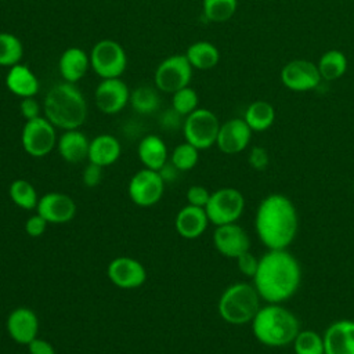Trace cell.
<instances>
[{"label":"cell","mask_w":354,"mask_h":354,"mask_svg":"<svg viewBox=\"0 0 354 354\" xmlns=\"http://www.w3.org/2000/svg\"><path fill=\"white\" fill-rule=\"evenodd\" d=\"M253 285L266 303H283L300 288L301 267L288 249H268L259 259Z\"/></svg>","instance_id":"6da1fadb"},{"label":"cell","mask_w":354,"mask_h":354,"mask_svg":"<svg viewBox=\"0 0 354 354\" xmlns=\"http://www.w3.org/2000/svg\"><path fill=\"white\" fill-rule=\"evenodd\" d=\"M254 228L267 249H288L299 231V214L295 203L283 194L267 195L257 206Z\"/></svg>","instance_id":"7a4b0ae2"},{"label":"cell","mask_w":354,"mask_h":354,"mask_svg":"<svg viewBox=\"0 0 354 354\" xmlns=\"http://www.w3.org/2000/svg\"><path fill=\"white\" fill-rule=\"evenodd\" d=\"M44 116L61 130L79 129L87 118V102L73 83L54 84L43 100Z\"/></svg>","instance_id":"3957f363"},{"label":"cell","mask_w":354,"mask_h":354,"mask_svg":"<svg viewBox=\"0 0 354 354\" xmlns=\"http://www.w3.org/2000/svg\"><path fill=\"white\" fill-rule=\"evenodd\" d=\"M250 325L256 340L268 347L292 344L300 332L299 318L279 303H267L260 307Z\"/></svg>","instance_id":"277c9868"},{"label":"cell","mask_w":354,"mask_h":354,"mask_svg":"<svg viewBox=\"0 0 354 354\" xmlns=\"http://www.w3.org/2000/svg\"><path fill=\"white\" fill-rule=\"evenodd\" d=\"M260 301L253 283L235 282L221 293L217 303L218 315L231 325L249 324L260 310Z\"/></svg>","instance_id":"5b68a950"},{"label":"cell","mask_w":354,"mask_h":354,"mask_svg":"<svg viewBox=\"0 0 354 354\" xmlns=\"http://www.w3.org/2000/svg\"><path fill=\"white\" fill-rule=\"evenodd\" d=\"M90 68L101 79L120 77L127 68V55L120 43L112 39L98 40L90 51Z\"/></svg>","instance_id":"8992f818"},{"label":"cell","mask_w":354,"mask_h":354,"mask_svg":"<svg viewBox=\"0 0 354 354\" xmlns=\"http://www.w3.org/2000/svg\"><path fill=\"white\" fill-rule=\"evenodd\" d=\"M205 210L209 221L216 227L236 223L245 210V196L232 187L216 189L210 194Z\"/></svg>","instance_id":"52a82bcc"},{"label":"cell","mask_w":354,"mask_h":354,"mask_svg":"<svg viewBox=\"0 0 354 354\" xmlns=\"http://www.w3.org/2000/svg\"><path fill=\"white\" fill-rule=\"evenodd\" d=\"M55 126L46 118L39 116L25 120L21 131V144L24 151L33 158H43L57 147Z\"/></svg>","instance_id":"ba28073f"},{"label":"cell","mask_w":354,"mask_h":354,"mask_svg":"<svg viewBox=\"0 0 354 354\" xmlns=\"http://www.w3.org/2000/svg\"><path fill=\"white\" fill-rule=\"evenodd\" d=\"M220 130V122L217 116L206 108H196L183 123V133L185 141L192 144L195 148L207 149L217 141Z\"/></svg>","instance_id":"9c48e42d"},{"label":"cell","mask_w":354,"mask_h":354,"mask_svg":"<svg viewBox=\"0 0 354 354\" xmlns=\"http://www.w3.org/2000/svg\"><path fill=\"white\" fill-rule=\"evenodd\" d=\"M192 69L185 54H173L156 66L153 73L155 87L162 93L173 94L189 86Z\"/></svg>","instance_id":"30bf717a"},{"label":"cell","mask_w":354,"mask_h":354,"mask_svg":"<svg viewBox=\"0 0 354 354\" xmlns=\"http://www.w3.org/2000/svg\"><path fill=\"white\" fill-rule=\"evenodd\" d=\"M165 191V181L159 171L151 169H141L133 174L129 181L127 194L131 202L140 207H149L156 205Z\"/></svg>","instance_id":"8fae6325"},{"label":"cell","mask_w":354,"mask_h":354,"mask_svg":"<svg viewBox=\"0 0 354 354\" xmlns=\"http://www.w3.org/2000/svg\"><path fill=\"white\" fill-rule=\"evenodd\" d=\"M94 101L102 113L115 115L129 104L130 90L120 77L101 79L94 90Z\"/></svg>","instance_id":"7c38bea8"},{"label":"cell","mask_w":354,"mask_h":354,"mask_svg":"<svg viewBox=\"0 0 354 354\" xmlns=\"http://www.w3.org/2000/svg\"><path fill=\"white\" fill-rule=\"evenodd\" d=\"M109 281L120 289H136L147 281L145 267L136 259L119 256L111 260L106 268Z\"/></svg>","instance_id":"4fadbf2b"},{"label":"cell","mask_w":354,"mask_h":354,"mask_svg":"<svg viewBox=\"0 0 354 354\" xmlns=\"http://www.w3.org/2000/svg\"><path fill=\"white\" fill-rule=\"evenodd\" d=\"M321 79L318 66L306 59H293L281 71V80L283 86L292 91L313 90L318 87Z\"/></svg>","instance_id":"5bb4252c"},{"label":"cell","mask_w":354,"mask_h":354,"mask_svg":"<svg viewBox=\"0 0 354 354\" xmlns=\"http://www.w3.org/2000/svg\"><path fill=\"white\" fill-rule=\"evenodd\" d=\"M213 245L224 257L236 259L242 253L250 250V238L239 224L231 223L214 228Z\"/></svg>","instance_id":"9a60e30c"},{"label":"cell","mask_w":354,"mask_h":354,"mask_svg":"<svg viewBox=\"0 0 354 354\" xmlns=\"http://www.w3.org/2000/svg\"><path fill=\"white\" fill-rule=\"evenodd\" d=\"M36 213L50 224H64L76 214L75 201L62 192H47L39 198Z\"/></svg>","instance_id":"2e32d148"},{"label":"cell","mask_w":354,"mask_h":354,"mask_svg":"<svg viewBox=\"0 0 354 354\" xmlns=\"http://www.w3.org/2000/svg\"><path fill=\"white\" fill-rule=\"evenodd\" d=\"M250 137L252 130L245 119L234 118L220 124L216 145L223 153L235 155L246 149L250 142Z\"/></svg>","instance_id":"e0dca14e"},{"label":"cell","mask_w":354,"mask_h":354,"mask_svg":"<svg viewBox=\"0 0 354 354\" xmlns=\"http://www.w3.org/2000/svg\"><path fill=\"white\" fill-rule=\"evenodd\" d=\"M6 329L14 342L28 346L39 335V318L33 310L17 307L8 314Z\"/></svg>","instance_id":"ac0fdd59"},{"label":"cell","mask_w":354,"mask_h":354,"mask_svg":"<svg viewBox=\"0 0 354 354\" xmlns=\"http://www.w3.org/2000/svg\"><path fill=\"white\" fill-rule=\"evenodd\" d=\"M322 337L325 354H354L353 319H339L332 322Z\"/></svg>","instance_id":"d6986e66"},{"label":"cell","mask_w":354,"mask_h":354,"mask_svg":"<svg viewBox=\"0 0 354 354\" xmlns=\"http://www.w3.org/2000/svg\"><path fill=\"white\" fill-rule=\"evenodd\" d=\"M209 223L205 207L187 205L176 214L174 227L180 236L185 239H196L206 231Z\"/></svg>","instance_id":"ffe728a7"},{"label":"cell","mask_w":354,"mask_h":354,"mask_svg":"<svg viewBox=\"0 0 354 354\" xmlns=\"http://www.w3.org/2000/svg\"><path fill=\"white\" fill-rule=\"evenodd\" d=\"M90 68V55L80 47L66 48L58 61V71L64 82L76 84Z\"/></svg>","instance_id":"44dd1931"},{"label":"cell","mask_w":354,"mask_h":354,"mask_svg":"<svg viewBox=\"0 0 354 354\" xmlns=\"http://www.w3.org/2000/svg\"><path fill=\"white\" fill-rule=\"evenodd\" d=\"M90 140L84 133L79 129L64 130V133L58 137L57 149L61 158L68 163H80L88 156Z\"/></svg>","instance_id":"7402d4cb"},{"label":"cell","mask_w":354,"mask_h":354,"mask_svg":"<svg viewBox=\"0 0 354 354\" xmlns=\"http://www.w3.org/2000/svg\"><path fill=\"white\" fill-rule=\"evenodd\" d=\"M6 86L14 95L19 98L35 97L39 91L40 83L33 71L24 64H17L8 68L6 76Z\"/></svg>","instance_id":"603a6c76"},{"label":"cell","mask_w":354,"mask_h":354,"mask_svg":"<svg viewBox=\"0 0 354 354\" xmlns=\"http://www.w3.org/2000/svg\"><path fill=\"white\" fill-rule=\"evenodd\" d=\"M122 152L119 140L112 134H100L90 141L88 147V162L106 167L113 165Z\"/></svg>","instance_id":"cb8c5ba5"},{"label":"cell","mask_w":354,"mask_h":354,"mask_svg":"<svg viewBox=\"0 0 354 354\" xmlns=\"http://www.w3.org/2000/svg\"><path fill=\"white\" fill-rule=\"evenodd\" d=\"M137 155L144 167L156 171L169 160L167 147L165 141L156 134H148L140 140Z\"/></svg>","instance_id":"d4e9b609"},{"label":"cell","mask_w":354,"mask_h":354,"mask_svg":"<svg viewBox=\"0 0 354 354\" xmlns=\"http://www.w3.org/2000/svg\"><path fill=\"white\" fill-rule=\"evenodd\" d=\"M185 57L194 69L207 71L214 68L218 64L220 53L213 43L206 40H199L192 43L187 48Z\"/></svg>","instance_id":"484cf974"},{"label":"cell","mask_w":354,"mask_h":354,"mask_svg":"<svg viewBox=\"0 0 354 354\" xmlns=\"http://www.w3.org/2000/svg\"><path fill=\"white\" fill-rule=\"evenodd\" d=\"M243 119L252 131H264L272 126L275 111L270 102L254 101L248 106Z\"/></svg>","instance_id":"4316f807"},{"label":"cell","mask_w":354,"mask_h":354,"mask_svg":"<svg viewBox=\"0 0 354 354\" xmlns=\"http://www.w3.org/2000/svg\"><path fill=\"white\" fill-rule=\"evenodd\" d=\"M156 87L151 86H140L130 91V101L129 104L131 108L140 115H149L159 109L160 98L158 94Z\"/></svg>","instance_id":"83f0119b"},{"label":"cell","mask_w":354,"mask_h":354,"mask_svg":"<svg viewBox=\"0 0 354 354\" xmlns=\"http://www.w3.org/2000/svg\"><path fill=\"white\" fill-rule=\"evenodd\" d=\"M12 203L24 210H33L37 206L39 195L35 187L25 178H17L10 184L8 188Z\"/></svg>","instance_id":"f1b7e54d"},{"label":"cell","mask_w":354,"mask_h":354,"mask_svg":"<svg viewBox=\"0 0 354 354\" xmlns=\"http://www.w3.org/2000/svg\"><path fill=\"white\" fill-rule=\"evenodd\" d=\"M317 66L322 79L336 80L346 73L347 59L342 51L329 50L321 55Z\"/></svg>","instance_id":"f546056e"},{"label":"cell","mask_w":354,"mask_h":354,"mask_svg":"<svg viewBox=\"0 0 354 354\" xmlns=\"http://www.w3.org/2000/svg\"><path fill=\"white\" fill-rule=\"evenodd\" d=\"M22 55V41L10 32H0V66L11 68L21 62Z\"/></svg>","instance_id":"4dcf8cb0"},{"label":"cell","mask_w":354,"mask_h":354,"mask_svg":"<svg viewBox=\"0 0 354 354\" xmlns=\"http://www.w3.org/2000/svg\"><path fill=\"white\" fill-rule=\"evenodd\" d=\"M292 346L295 354H325L322 335L311 329H300Z\"/></svg>","instance_id":"1f68e13d"},{"label":"cell","mask_w":354,"mask_h":354,"mask_svg":"<svg viewBox=\"0 0 354 354\" xmlns=\"http://www.w3.org/2000/svg\"><path fill=\"white\" fill-rule=\"evenodd\" d=\"M238 0H203V14L210 22H225L236 11Z\"/></svg>","instance_id":"d6a6232c"},{"label":"cell","mask_w":354,"mask_h":354,"mask_svg":"<svg viewBox=\"0 0 354 354\" xmlns=\"http://www.w3.org/2000/svg\"><path fill=\"white\" fill-rule=\"evenodd\" d=\"M198 160H199V149L187 141L176 145L170 155V162L180 171H188L194 169Z\"/></svg>","instance_id":"836d02e7"},{"label":"cell","mask_w":354,"mask_h":354,"mask_svg":"<svg viewBox=\"0 0 354 354\" xmlns=\"http://www.w3.org/2000/svg\"><path fill=\"white\" fill-rule=\"evenodd\" d=\"M198 94L189 86L180 88L171 94V108L184 118L198 108Z\"/></svg>","instance_id":"e575fe53"},{"label":"cell","mask_w":354,"mask_h":354,"mask_svg":"<svg viewBox=\"0 0 354 354\" xmlns=\"http://www.w3.org/2000/svg\"><path fill=\"white\" fill-rule=\"evenodd\" d=\"M235 260H236V267L242 275H245L248 278L254 277L257 267H259V259L250 250L242 253Z\"/></svg>","instance_id":"d590c367"},{"label":"cell","mask_w":354,"mask_h":354,"mask_svg":"<svg viewBox=\"0 0 354 354\" xmlns=\"http://www.w3.org/2000/svg\"><path fill=\"white\" fill-rule=\"evenodd\" d=\"M249 166L256 171H263L270 165V156L266 148L263 147H253L248 156Z\"/></svg>","instance_id":"8d00e7d4"},{"label":"cell","mask_w":354,"mask_h":354,"mask_svg":"<svg viewBox=\"0 0 354 354\" xmlns=\"http://www.w3.org/2000/svg\"><path fill=\"white\" fill-rule=\"evenodd\" d=\"M210 194L207 188H205L203 185H191L187 189V202L188 205L192 206H198V207H205L209 202Z\"/></svg>","instance_id":"74e56055"},{"label":"cell","mask_w":354,"mask_h":354,"mask_svg":"<svg viewBox=\"0 0 354 354\" xmlns=\"http://www.w3.org/2000/svg\"><path fill=\"white\" fill-rule=\"evenodd\" d=\"M43 109V105L35 98V97H26L21 98L19 102V112L25 120H30L40 116V111Z\"/></svg>","instance_id":"f35d334b"},{"label":"cell","mask_w":354,"mask_h":354,"mask_svg":"<svg viewBox=\"0 0 354 354\" xmlns=\"http://www.w3.org/2000/svg\"><path fill=\"white\" fill-rule=\"evenodd\" d=\"M82 180H83V184L88 188L97 187L102 180V167L88 162V165L83 170Z\"/></svg>","instance_id":"ab89813d"},{"label":"cell","mask_w":354,"mask_h":354,"mask_svg":"<svg viewBox=\"0 0 354 354\" xmlns=\"http://www.w3.org/2000/svg\"><path fill=\"white\" fill-rule=\"evenodd\" d=\"M47 220L43 218L40 214H35V216H30L26 221H25V231L29 236H33V238H37L40 235L44 234L46 228H47Z\"/></svg>","instance_id":"60d3db41"},{"label":"cell","mask_w":354,"mask_h":354,"mask_svg":"<svg viewBox=\"0 0 354 354\" xmlns=\"http://www.w3.org/2000/svg\"><path fill=\"white\" fill-rule=\"evenodd\" d=\"M184 116H181L177 111H174L173 108H169L160 113L159 124L166 130H176L184 123V122H181Z\"/></svg>","instance_id":"b9f144b4"},{"label":"cell","mask_w":354,"mask_h":354,"mask_svg":"<svg viewBox=\"0 0 354 354\" xmlns=\"http://www.w3.org/2000/svg\"><path fill=\"white\" fill-rule=\"evenodd\" d=\"M28 351L29 354H55L54 346L39 336L28 344Z\"/></svg>","instance_id":"7bdbcfd3"},{"label":"cell","mask_w":354,"mask_h":354,"mask_svg":"<svg viewBox=\"0 0 354 354\" xmlns=\"http://www.w3.org/2000/svg\"><path fill=\"white\" fill-rule=\"evenodd\" d=\"M159 174H160V177H162V180L165 181V184H167V183H173V181H176V178H177V176H178V173H180V170L170 162V160H167L159 170Z\"/></svg>","instance_id":"ee69618b"}]
</instances>
